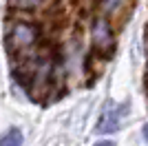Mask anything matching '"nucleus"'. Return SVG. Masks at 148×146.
<instances>
[{
	"instance_id": "nucleus-5",
	"label": "nucleus",
	"mask_w": 148,
	"mask_h": 146,
	"mask_svg": "<svg viewBox=\"0 0 148 146\" xmlns=\"http://www.w3.org/2000/svg\"><path fill=\"white\" fill-rule=\"evenodd\" d=\"M44 0H9V5L16 9H36L38 5H42Z\"/></svg>"
},
{
	"instance_id": "nucleus-2",
	"label": "nucleus",
	"mask_w": 148,
	"mask_h": 146,
	"mask_svg": "<svg viewBox=\"0 0 148 146\" xmlns=\"http://www.w3.org/2000/svg\"><path fill=\"white\" fill-rule=\"evenodd\" d=\"M93 44L97 49L99 53H113V49H115V33H113L111 24L106 18H97L95 24H93Z\"/></svg>"
},
{
	"instance_id": "nucleus-1",
	"label": "nucleus",
	"mask_w": 148,
	"mask_h": 146,
	"mask_svg": "<svg viewBox=\"0 0 148 146\" xmlns=\"http://www.w3.org/2000/svg\"><path fill=\"white\" fill-rule=\"evenodd\" d=\"M38 38H40L38 24L29 22V20H16L11 24V31H9V49L16 55H22L36 47Z\"/></svg>"
},
{
	"instance_id": "nucleus-6",
	"label": "nucleus",
	"mask_w": 148,
	"mask_h": 146,
	"mask_svg": "<svg viewBox=\"0 0 148 146\" xmlns=\"http://www.w3.org/2000/svg\"><path fill=\"white\" fill-rule=\"evenodd\" d=\"M95 146H115L113 142H99V144H95Z\"/></svg>"
},
{
	"instance_id": "nucleus-4",
	"label": "nucleus",
	"mask_w": 148,
	"mask_h": 146,
	"mask_svg": "<svg viewBox=\"0 0 148 146\" xmlns=\"http://www.w3.org/2000/svg\"><path fill=\"white\" fill-rule=\"evenodd\" d=\"M0 146H22V133H20L18 128L7 131V133L0 137Z\"/></svg>"
},
{
	"instance_id": "nucleus-7",
	"label": "nucleus",
	"mask_w": 148,
	"mask_h": 146,
	"mask_svg": "<svg viewBox=\"0 0 148 146\" xmlns=\"http://www.w3.org/2000/svg\"><path fill=\"white\" fill-rule=\"evenodd\" d=\"M144 140L148 142V124H146V126H144Z\"/></svg>"
},
{
	"instance_id": "nucleus-3",
	"label": "nucleus",
	"mask_w": 148,
	"mask_h": 146,
	"mask_svg": "<svg viewBox=\"0 0 148 146\" xmlns=\"http://www.w3.org/2000/svg\"><path fill=\"white\" fill-rule=\"evenodd\" d=\"M122 111L124 109H117V106L108 104L97 122V133H115L119 128V122H122Z\"/></svg>"
}]
</instances>
